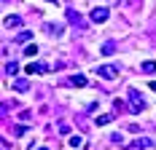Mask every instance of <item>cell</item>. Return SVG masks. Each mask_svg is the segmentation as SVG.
<instances>
[{"label": "cell", "mask_w": 156, "mask_h": 150, "mask_svg": "<svg viewBox=\"0 0 156 150\" xmlns=\"http://www.w3.org/2000/svg\"><path fill=\"white\" fill-rule=\"evenodd\" d=\"M24 54H27V56H35V54H38V46H35V43L27 46V48H24Z\"/></svg>", "instance_id": "15"}, {"label": "cell", "mask_w": 156, "mask_h": 150, "mask_svg": "<svg viewBox=\"0 0 156 150\" xmlns=\"http://www.w3.org/2000/svg\"><path fill=\"white\" fill-rule=\"evenodd\" d=\"M140 70H143V73H156V62H143Z\"/></svg>", "instance_id": "10"}, {"label": "cell", "mask_w": 156, "mask_h": 150, "mask_svg": "<svg viewBox=\"0 0 156 150\" xmlns=\"http://www.w3.org/2000/svg\"><path fill=\"white\" fill-rule=\"evenodd\" d=\"M129 110H132V113H143V110H145V99H143L135 89L129 91Z\"/></svg>", "instance_id": "2"}, {"label": "cell", "mask_w": 156, "mask_h": 150, "mask_svg": "<svg viewBox=\"0 0 156 150\" xmlns=\"http://www.w3.org/2000/svg\"><path fill=\"white\" fill-rule=\"evenodd\" d=\"M3 24L11 30V27H19V24H22V19H19V16H5V22H3Z\"/></svg>", "instance_id": "7"}, {"label": "cell", "mask_w": 156, "mask_h": 150, "mask_svg": "<svg viewBox=\"0 0 156 150\" xmlns=\"http://www.w3.org/2000/svg\"><path fill=\"white\" fill-rule=\"evenodd\" d=\"M11 89L14 91H30V80L27 78H16L14 83H11Z\"/></svg>", "instance_id": "5"}, {"label": "cell", "mask_w": 156, "mask_h": 150, "mask_svg": "<svg viewBox=\"0 0 156 150\" xmlns=\"http://www.w3.org/2000/svg\"><path fill=\"white\" fill-rule=\"evenodd\" d=\"M67 145H70V148H73V150H76V148H81V145H83V137L73 134V137H70V139H67Z\"/></svg>", "instance_id": "8"}, {"label": "cell", "mask_w": 156, "mask_h": 150, "mask_svg": "<svg viewBox=\"0 0 156 150\" xmlns=\"http://www.w3.org/2000/svg\"><path fill=\"white\" fill-rule=\"evenodd\" d=\"M48 3H54V5H57V3H59V0H48Z\"/></svg>", "instance_id": "17"}, {"label": "cell", "mask_w": 156, "mask_h": 150, "mask_svg": "<svg viewBox=\"0 0 156 150\" xmlns=\"http://www.w3.org/2000/svg\"><path fill=\"white\" fill-rule=\"evenodd\" d=\"M16 70H19L16 62H8V64H5V75H16Z\"/></svg>", "instance_id": "13"}, {"label": "cell", "mask_w": 156, "mask_h": 150, "mask_svg": "<svg viewBox=\"0 0 156 150\" xmlns=\"http://www.w3.org/2000/svg\"><path fill=\"white\" fill-rule=\"evenodd\" d=\"M30 38H32V32H30V30H22L19 35H16V40H19V43H24V40H30Z\"/></svg>", "instance_id": "12"}, {"label": "cell", "mask_w": 156, "mask_h": 150, "mask_svg": "<svg viewBox=\"0 0 156 150\" xmlns=\"http://www.w3.org/2000/svg\"><path fill=\"white\" fill-rule=\"evenodd\" d=\"M94 73L100 75L102 80H113V78H119V73H121V67L119 64H100Z\"/></svg>", "instance_id": "1"}, {"label": "cell", "mask_w": 156, "mask_h": 150, "mask_svg": "<svg viewBox=\"0 0 156 150\" xmlns=\"http://www.w3.org/2000/svg\"><path fill=\"white\" fill-rule=\"evenodd\" d=\"M151 91H156V80H151Z\"/></svg>", "instance_id": "16"}, {"label": "cell", "mask_w": 156, "mask_h": 150, "mask_svg": "<svg viewBox=\"0 0 156 150\" xmlns=\"http://www.w3.org/2000/svg\"><path fill=\"white\" fill-rule=\"evenodd\" d=\"M67 19H70V22H73V24H81V16H78L76 11H67Z\"/></svg>", "instance_id": "14"}, {"label": "cell", "mask_w": 156, "mask_h": 150, "mask_svg": "<svg viewBox=\"0 0 156 150\" xmlns=\"http://www.w3.org/2000/svg\"><path fill=\"white\" fill-rule=\"evenodd\" d=\"M110 121H113V115H110V113H102V115L97 118V126H108Z\"/></svg>", "instance_id": "9"}, {"label": "cell", "mask_w": 156, "mask_h": 150, "mask_svg": "<svg viewBox=\"0 0 156 150\" xmlns=\"http://www.w3.org/2000/svg\"><path fill=\"white\" fill-rule=\"evenodd\" d=\"M113 51H116V43H113V40H108V43L102 46V54H105V56H110Z\"/></svg>", "instance_id": "11"}, {"label": "cell", "mask_w": 156, "mask_h": 150, "mask_svg": "<svg viewBox=\"0 0 156 150\" xmlns=\"http://www.w3.org/2000/svg\"><path fill=\"white\" fill-rule=\"evenodd\" d=\"M46 73H48L46 62H30L27 64V75H46Z\"/></svg>", "instance_id": "4"}, {"label": "cell", "mask_w": 156, "mask_h": 150, "mask_svg": "<svg viewBox=\"0 0 156 150\" xmlns=\"http://www.w3.org/2000/svg\"><path fill=\"white\" fill-rule=\"evenodd\" d=\"M41 150H48V148H41Z\"/></svg>", "instance_id": "18"}, {"label": "cell", "mask_w": 156, "mask_h": 150, "mask_svg": "<svg viewBox=\"0 0 156 150\" xmlns=\"http://www.w3.org/2000/svg\"><path fill=\"white\" fill-rule=\"evenodd\" d=\"M108 16H110V11L108 8H102V5H97L92 14H89V19H92L94 24H102V22H108Z\"/></svg>", "instance_id": "3"}, {"label": "cell", "mask_w": 156, "mask_h": 150, "mask_svg": "<svg viewBox=\"0 0 156 150\" xmlns=\"http://www.w3.org/2000/svg\"><path fill=\"white\" fill-rule=\"evenodd\" d=\"M67 83H70V86H76V89H83V86H86L89 80H86V75H73V78H70Z\"/></svg>", "instance_id": "6"}]
</instances>
